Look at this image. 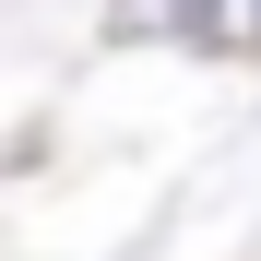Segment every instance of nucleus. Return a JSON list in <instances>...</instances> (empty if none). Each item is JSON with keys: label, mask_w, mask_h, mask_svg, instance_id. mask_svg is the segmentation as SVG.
Here are the masks:
<instances>
[{"label": "nucleus", "mask_w": 261, "mask_h": 261, "mask_svg": "<svg viewBox=\"0 0 261 261\" xmlns=\"http://www.w3.org/2000/svg\"><path fill=\"white\" fill-rule=\"evenodd\" d=\"M190 48H261V0H166Z\"/></svg>", "instance_id": "obj_1"}]
</instances>
